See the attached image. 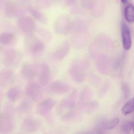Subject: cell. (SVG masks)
<instances>
[{"label": "cell", "instance_id": "1", "mask_svg": "<svg viewBox=\"0 0 134 134\" xmlns=\"http://www.w3.org/2000/svg\"><path fill=\"white\" fill-rule=\"evenodd\" d=\"M26 95L34 102H38L42 98L43 91L41 85L34 81H30L25 87Z\"/></svg>", "mask_w": 134, "mask_h": 134}, {"label": "cell", "instance_id": "2", "mask_svg": "<svg viewBox=\"0 0 134 134\" xmlns=\"http://www.w3.org/2000/svg\"><path fill=\"white\" fill-rule=\"evenodd\" d=\"M21 59V55L19 52L15 51H9L3 55L1 61L5 65L16 66L20 63Z\"/></svg>", "mask_w": 134, "mask_h": 134}, {"label": "cell", "instance_id": "3", "mask_svg": "<svg viewBox=\"0 0 134 134\" xmlns=\"http://www.w3.org/2000/svg\"><path fill=\"white\" fill-rule=\"evenodd\" d=\"M36 76L38 77L39 83L44 86L48 83L50 77V69L48 65L44 63L35 64Z\"/></svg>", "mask_w": 134, "mask_h": 134}, {"label": "cell", "instance_id": "4", "mask_svg": "<svg viewBox=\"0 0 134 134\" xmlns=\"http://www.w3.org/2000/svg\"><path fill=\"white\" fill-rule=\"evenodd\" d=\"M15 124L12 117L7 113L0 115V132L5 133L12 131Z\"/></svg>", "mask_w": 134, "mask_h": 134}, {"label": "cell", "instance_id": "5", "mask_svg": "<svg viewBox=\"0 0 134 134\" xmlns=\"http://www.w3.org/2000/svg\"><path fill=\"white\" fill-rule=\"evenodd\" d=\"M55 103V101L52 99H46L37 105L36 113L41 116H45L54 108Z\"/></svg>", "mask_w": 134, "mask_h": 134}, {"label": "cell", "instance_id": "6", "mask_svg": "<svg viewBox=\"0 0 134 134\" xmlns=\"http://www.w3.org/2000/svg\"><path fill=\"white\" fill-rule=\"evenodd\" d=\"M40 127L39 121L32 118H28L23 120L20 127L22 131L26 132H33L37 131Z\"/></svg>", "mask_w": 134, "mask_h": 134}, {"label": "cell", "instance_id": "7", "mask_svg": "<svg viewBox=\"0 0 134 134\" xmlns=\"http://www.w3.org/2000/svg\"><path fill=\"white\" fill-rule=\"evenodd\" d=\"M23 77L28 81H32L36 76V71L35 65L29 62L23 63L21 69Z\"/></svg>", "mask_w": 134, "mask_h": 134}, {"label": "cell", "instance_id": "8", "mask_svg": "<svg viewBox=\"0 0 134 134\" xmlns=\"http://www.w3.org/2000/svg\"><path fill=\"white\" fill-rule=\"evenodd\" d=\"M14 80V74L11 70L5 69L0 72V86L7 87L12 84Z\"/></svg>", "mask_w": 134, "mask_h": 134}, {"label": "cell", "instance_id": "9", "mask_svg": "<svg viewBox=\"0 0 134 134\" xmlns=\"http://www.w3.org/2000/svg\"><path fill=\"white\" fill-rule=\"evenodd\" d=\"M71 75L72 78L76 81H81L84 80L85 77V71L83 65L80 63L74 64L71 68Z\"/></svg>", "mask_w": 134, "mask_h": 134}, {"label": "cell", "instance_id": "10", "mask_svg": "<svg viewBox=\"0 0 134 134\" xmlns=\"http://www.w3.org/2000/svg\"><path fill=\"white\" fill-rule=\"evenodd\" d=\"M121 34L123 47L126 51L129 50L131 47V35L128 27L124 22L121 25Z\"/></svg>", "mask_w": 134, "mask_h": 134}, {"label": "cell", "instance_id": "11", "mask_svg": "<svg viewBox=\"0 0 134 134\" xmlns=\"http://www.w3.org/2000/svg\"><path fill=\"white\" fill-rule=\"evenodd\" d=\"M27 49L32 56L37 57L41 54L44 50L43 44L39 41H34L27 44Z\"/></svg>", "mask_w": 134, "mask_h": 134}, {"label": "cell", "instance_id": "12", "mask_svg": "<svg viewBox=\"0 0 134 134\" xmlns=\"http://www.w3.org/2000/svg\"><path fill=\"white\" fill-rule=\"evenodd\" d=\"M70 87L67 84L60 81H56L52 84L50 90L54 94H61L68 92Z\"/></svg>", "mask_w": 134, "mask_h": 134}, {"label": "cell", "instance_id": "13", "mask_svg": "<svg viewBox=\"0 0 134 134\" xmlns=\"http://www.w3.org/2000/svg\"><path fill=\"white\" fill-rule=\"evenodd\" d=\"M119 121V118H114L109 120L102 121L98 124V128L102 130H110L116 127Z\"/></svg>", "mask_w": 134, "mask_h": 134}, {"label": "cell", "instance_id": "14", "mask_svg": "<svg viewBox=\"0 0 134 134\" xmlns=\"http://www.w3.org/2000/svg\"><path fill=\"white\" fill-rule=\"evenodd\" d=\"M21 91L19 88L14 87L10 88L7 92L8 98L12 102L18 101L21 96Z\"/></svg>", "mask_w": 134, "mask_h": 134}, {"label": "cell", "instance_id": "15", "mask_svg": "<svg viewBox=\"0 0 134 134\" xmlns=\"http://www.w3.org/2000/svg\"><path fill=\"white\" fill-rule=\"evenodd\" d=\"M32 107V104L31 101L28 99H25L19 104L18 110L22 113H26L31 110Z\"/></svg>", "mask_w": 134, "mask_h": 134}, {"label": "cell", "instance_id": "16", "mask_svg": "<svg viewBox=\"0 0 134 134\" xmlns=\"http://www.w3.org/2000/svg\"><path fill=\"white\" fill-rule=\"evenodd\" d=\"M125 18L129 23H132L134 21V8L132 4H129L125 9Z\"/></svg>", "mask_w": 134, "mask_h": 134}, {"label": "cell", "instance_id": "17", "mask_svg": "<svg viewBox=\"0 0 134 134\" xmlns=\"http://www.w3.org/2000/svg\"><path fill=\"white\" fill-rule=\"evenodd\" d=\"M134 110V99H131L123 107L122 113L124 115L132 113Z\"/></svg>", "mask_w": 134, "mask_h": 134}, {"label": "cell", "instance_id": "18", "mask_svg": "<svg viewBox=\"0 0 134 134\" xmlns=\"http://www.w3.org/2000/svg\"><path fill=\"white\" fill-rule=\"evenodd\" d=\"M14 38V35L13 34H3L0 35V43L4 45L10 44L13 42Z\"/></svg>", "mask_w": 134, "mask_h": 134}, {"label": "cell", "instance_id": "19", "mask_svg": "<svg viewBox=\"0 0 134 134\" xmlns=\"http://www.w3.org/2000/svg\"><path fill=\"white\" fill-rule=\"evenodd\" d=\"M134 128V123L131 121H126L121 124L120 130L123 133L129 134Z\"/></svg>", "mask_w": 134, "mask_h": 134}, {"label": "cell", "instance_id": "20", "mask_svg": "<svg viewBox=\"0 0 134 134\" xmlns=\"http://www.w3.org/2000/svg\"><path fill=\"white\" fill-rule=\"evenodd\" d=\"M123 94L125 98H127L129 95V89L127 85L126 84L122 86Z\"/></svg>", "mask_w": 134, "mask_h": 134}, {"label": "cell", "instance_id": "21", "mask_svg": "<svg viewBox=\"0 0 134 134\" xmlns=\"http://www.w3.org/2000/svg\"><path fill=\"white\" fill-rule=\"evenodd\" d=\"M121 1L122 2V3L124 4H126L128 2V0H121Z\"/></svg>", "mask_w": 134, "mask_h": 134}]
</instances>
